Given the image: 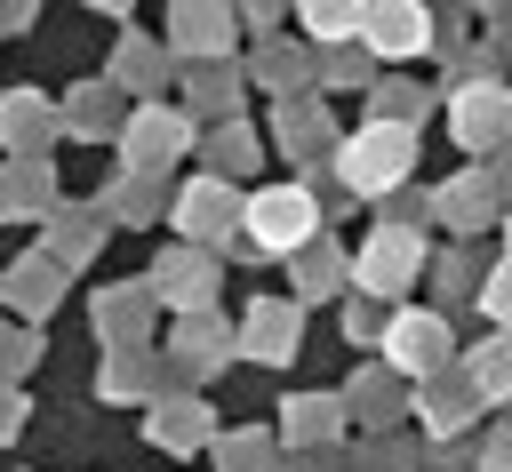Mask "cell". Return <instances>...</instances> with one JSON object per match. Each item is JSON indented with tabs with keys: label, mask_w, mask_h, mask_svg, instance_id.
<instances>
[{
	"label": "cell",
	"mask_w": 512,
	"mask_h": 472,
	"mask_svg": "<svg viewBox=\"0 0 512 472\" xmlns=\"http://www.w3.org/2000/svg\"><path fill=\"white\" fill-rule=\"evenodd\" d=\"M240 232L256 240V256H296L320 240V200L304 184H264L240 200Z\"/></svg>",
	"instance_id": "1"
},
{
	"label": "cell",
	"mask_w": 512,
	"mask_h": 472,
	"mask_svg": "<svg viewBox=\"0 0 512 472\" xmlns=\"http://www.w3.org/2000/svg\"><path fill=\"white\" fill-rule=\"evenodd\" d=\"M408 168H416V128H392V120H368L360 136H344V152H336V176L352 184V192H392V184H408Z\"/></svg>",
	"instance_id": "2"
},
{
	"label": "cell",
	"mask_w": 512,
	"mask_h": 472,
	"mask_svg": "<svg viewBox=\"0 0 512 472\" xmlns=\"http://www.w3.org/2000/svg\"><path fill=\"white\" fill-rule=\"evenodd\" d=\"M448 352H456L448 312H392L384 320V368H400V376H448Z\"/></svg>",
	"instance_id": "3"
},
{
	"label": "cell",
	"mask_w": 512,
	"mask_h": 472,
	"mask_svg": "<svg viewBox=\"0 0 512 472\" xmlns=\"http://www.w3.org/2000/svg\"><path fill=\"white\" fill-rule=\"evenodd\" d=\"M416 264H424L416 232H400V224L384 232V224H376V232H368V248H360L344 272H352V288H360V296H400V288L416 280Z\"/></svg>",
	"instance_id": "4"
},
{
	"label": "cell",
	"mask_w": 512,
	"mask_h": 472,
	"mask_svg": "<svg viewBox=\"0 0 512 472\" xmlns=\"http://www.w3.org/2000/svg\"><path fill=\"white\" fill-rule=\"evenodd\" d=\"M448 128L464 152H488L504 128H512V88L496 80H472V88H448Z\"/></svg>",
	"instance_id": "5"
},
{
	"label": "cell",
	"mask_w": 512,
	"mask_h": 472,
	"mask_svg": "<svg viewBox=\"0 0 512 472\" xmlns=\"http://www.w3.org/2000/svg\"><path fill=\"white\" fill-rule=\"evenodd\" d=\"M176 224H184V240H192V248H208V256H216V240L240 224V192H232V184H216V176H200V184H184Z\"/></svg>",
	"instance_id": "6"
},
{
	"label": "cell",
	"mask_w": 512,
	"mask_h": 472,
	"mask_svg": "<svg viewBox=\"0 0 512 472\" xmlns=\"http://www.w3.org/2000/svg\"><path fill=\"white\" fill-rule=\"evenodd\" d=\"M216 256L208 248H176V256H160L152 264V296L160 304H176V312H208V296H216Z\"/></svg>",
	"instance_id": "7"
},
{
	"label": "cell",
	"mask_w": 512,
	"mask_h": 472,
	"mask_svg": "<svg viewBox=\"0 0 512 472\" xmlns=\"http://www.w3.org/2000/svg\"><path fill=\"white\" fill-rule=\"evenodd\" d=\"M360 40H368L376 56H416V48H432V16L408 8V0H392V8H360Z\"/></svg>",
	"instance_id": "8"
},
{
	"label": "cell",
	"mask_w": 512,
	"mask_h": 472,
	"mask_svg": "<svg viewBox=\"0 0 512 472\" xmlns=\"http://www.w3.org/2000/svg\"><path fill=\"white\" fill-rule=\"evenodd\" d=\"M336 432H344V400H336V392H296V400H288V416H280V440H288L296 456L328 448Z\"/></svg>",
	"instance_id": "9"
},
{
	"label": "cell",
	"mask_w": 512,
	"mask_h": 472,
	"mask_svg": "<svg viewBox=\"0 0 512 472\" xmlns=\"http://www.w3.org/2000/svg\"><path fill=\"white\" fill-rule=\"evenodd\" d=\"M296 304H248V320H240V352H256L264 368H280L288 352H296Z\"/></svg>",
	"instance_id": "10"
},
{
	"label": "cell",
	"mask_w": 512,
	"mask_h": 472,
	"mask_svg": "<svg viewBox=\"0 0 512 472\" xmlns=\"http://www.w3.org/2000/svg\"><path fill=\"white\" fill-rule=\"evenodd\" d=\"M184 144H192V120H176V112H136V120H128V152H136V168H168Z\"/></svg>",
	"instance_id": "11"
},
{
	"label": "cell",
	"mask_w": 512,
	"mask_h": 472,
	"mask_svg": "<svg viewBox=\"0 0 512 472\" xmlns=\"http://www.w3.org/2000/svg\"><path fill=\"white\" fill-rule=\"evenodd\" d=\"M432 216H440L448 232H480V224L496 216V184H488V176H456V184L432 192Z\"/></svg>",
	"instance_id": "12"
},
{
	"label": "cell",
	"mask_w": 512,
	"mask_h": 472,
	"mask_svg": "<svg viewBox=\"0 0 512 472\" xmlns=\"http://www.w3.org/2000/svg\"><path fill=\"white\" fill-rule=\"evenodd\" d=\"M416 408H424V424H432V432H464V424H472V408H480V392H472L464 376H424Z\"/></svg>",
	"instance_id": "13"
},
{
	"label": "cell",
	"mask_w": 512,
	"mask_h": 472,
	"mask_svg": "<svg viewBox=\"0 0 512 472\" xmlns=\"http://www.w3.org/2000/svg\"><path fill=\"white\" fill-rule=\"evenodd\" d=\"M152 440H160V448H208V440H216V424H208V408H200V400H160Z\"/></svg>",
	"instance_id": "14"
},
{
	"label": "cell",
	"mask_w": 512,
	"mask_h": 472,
	"mask_svg": "<svg viewBox=\"0 0 512 472\" xmlns=\"http://www.w3.org/2000/svg\"><path fill=\"white\" fill-rule=\"evenodd\" d=\"M456 376H464V384L480 392V408H488V400H512V336L480 344V352H472V360H464Z\"/></svg>",
	"instance_id": "15"
},
{
	"label": "cell",
	"mask_w": 512,
	"mask_h": 472,
	"mask_svg": "<svg viewBox=\"0 0 512 472\" xmlns=\"http://www.w3.org/2000/svg\"><path fill=\"white\" fill-rule=\"evenodd\" d=\"M336 288H352V272H344V256L320 240V248H296V304H312V296H336Z\"/></svg>",
	"instance_id": "16"
},
{
	"label": "cell",
	"mask_w": 512,
	"mask_h": 472,
	"mask_svg": "<svg viewBox=\"0 0 512 472\" xmlns=\"http://www.w3.org/2000/svg\"><path fill=\"white\" fill-rule=\"evenodd\" d=\"M176 48H192V56L232 48V8H176Z\"/></svg>",
	"instance_id": "17"
},
{
	"label": "cell",
	"mask_w": 512,
	"mask_h": 472,
	"mask_svg": "<svg viewBox=\"0 0 512 472\" xmlns=\"http://www.w3.org/2000/svg\"><path fill=\"white\" fill-rule=\"evenodd\" d=\"M176 360H184L192 376H208V368L224 360V328H216L208 312H184V320H176Z\"/></svg>",
	"instance_id": "18"
},
{
	"label": "cell",
	"mask_w": 512,
	"mask_h": 472,
	"mask_svg": "<svg viewBox=\"0 0 512 472\" xmlns=\"http://www.w3.org/2000/svg\"><path fill=\"white\" fill-rule=\"evenodd\" d=\"M344 400V416H360V424H392L400 416V384L392 376H360L352 392H336Z\"/></svg>",
	"instance_id": "19"
},
{
	"label": "cell",
	"mask_w": 512,
	"mask_h": 472,
	"mask_svg": "<svg viewBox=\"0 0 512 472\" xmlns=\"http://www.w3.org/2000/svg\"><path fill=\"white\" fill-rule=\"evenodd\" d=\"M280 144H328V112L312 104V96H288L280 104V128H272Z\"/></svg>",
	"instance_id": "20"
},
{
	"label": "cell",
	"mask_w": 512,
	"mask_h": 472,
	"mask_svg": "<svg viewBox=\"0 0 512 472\" xmlns=\"http://www.w3.org/2000/svg\"><path fill=\"white\" fill-rule=\"evenodd\" d=\"M216 464L224 472H272V440L264 432H216Z\"/></svg>",
	"instance_id": "21"
},
{
	"label": "cell",
	"mask_w": 512,
	"mask_h": 472,
	"mask_svg": "<svg viewBox=\"0 0 512 472\" xmlns=\"http://www.w3.org/2000/svg\"><path fill=\"white\" fill-rule=\"evenodd\" d=\"M248 160H264V144H256V128H240V120H224V128H216V184H224V176H240Z\"/></svg>",
	"instance_id": "22"
},
{
	"label": "cell",
	"mask_w": 512,
	"mask_h": 472,
	"mask_svg": "<svg viewBox=\"0 0 512 472\" xmlns=\"http://www.w3.org/2000/svg\"><path fill=\"white\" fill-rule=\"evenodd\" d=\"M304 32H312L320 48H344V40L360 32V8H304Z\"/></svg>",
	"instance_id": "23"
},
{
	"label": "cell",
	"mask_w": 512,
	"mask_h": 472,
	"mask_svg": "<svg viewBox=\"0 0 512 472\" xmlns=\"http://www.w3.org/2000/svg\"><path fill=\"white\" fill-rule=\"evenodd\" d=\"M232 88H240V80H232L224 64H200V72H192V104H208V112H232Z\"/></svg>",
	"instance_id": "24"
},
{
	"label": "cell",
	"mask_w": 512,
	"mask_h": 472,
	"mask_svg": "<svg viewBox=\"0 0 512 472\" xmlns=\"http://www.w3.org/2000/svg\"><path fill=\"white\" fill-rule=\"evenodd\" d=\"M96 320H104L112 336H120V328L136 336V328H144V288H128V296H104V304H96Z\"/></svg>",
	"instance_id": "25"
},
{
	"label": "cell",
	"mask_w": 512,
	"mask_h": 472,
	"mask_svg": "<svg viewBox=\"0 0 512 472\" xmlns=\"http://www.w3.org/2000/svg\"><path fill=\"white\" fill-rule=\"evenodd\" d=\"M480 304H488V320H496V328H512V264H496V272L480 280Z\"/></svg>",
	"instance_id": "26"
},
{
	"label": "cell",
	"mask_w": 512,
	"mask_h": 472,
	"mask_svg": "<svg viewBox=\"0 0 512 472\" xmlns=\"http://www.w3.org/2000/svg\"><path fill=\"white\" fill-rule=\"evenodd\" d=\"M136 384H144V360L112 352V360H104V392H136Z\"/></svg>",
	"instance_id": "27"
},
{
	"label": "cell",
	"mask_w": 512,
	"mask_h": 472,
	"mask_svg": "<svg viewBox=\"0 0 512 472\" xmlns=\"http://www.w3.org/2000/svg\"><path fill=\"white\" fill-rule=\"evenodd\" d=\"M440 288L464 296V288H472V256H448V264H440Z\"/></svg>",
	"instance_id": "28"
},
{
	"label": "cell",
	"mask_w": 512,
	"mask_h": 472,
	"mask_svg": "<svg viewBox=\"0 0 512 472\" xmlns=\"http://www.w3.org/2000/svg\"><path fill=\"white\" fill-rule=\"evenodd\" d=\"M480 472H512V440H496V448H488V464H480Z\"/></svg>",
	"instance_id": "29"
}]
</instances>
